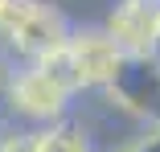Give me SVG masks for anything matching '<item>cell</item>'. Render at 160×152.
Wrapping results in <instances>:
<instances>
[{
    "label": "cell",
    "mask_w": 160,
    "mask_h": 152,
    "mask_svg": "<svg viewBox=\"0 0 160 152\" xmlns=\"http://www.w3.org/2000/svg\"><path fill=\"white\" fill-rule=\"evenodd\" d=\"M74 25L62 17L53 0H8L0 13V49L17 66H33L70 41Z\"/></svg>",
    "instance_id": "1"
},
{
    "label": "cell",
    "mask_w": 160,
    "mask_h": 152,
    "mask_svg": "<svg viewBox=\"0 0 160 152\" xmlns=\"http://www.w3.org/2000/svg\"><path fill=\"white\" fill-rule=\"evenodd\" d=\"M78 95L58 82L45 66H17V78L4 95V119L12 128H49L74 115Z\"/></svg>",
    "instance_id": "2"
},
{
    "label": "cell",
    "mask_w": 160,
    "mask_h": 152,
    "mask_svg": "<svg viewBox=\"0 0 160 152\" xmlns=\"http://www.w3.org/2000/svg\"><path fill=\"white\" fill-rule=\"evenodd\" d=\"M107 99L144 128H160V53H127Z\"/></svg>",
    "instance_id": "3"
},
{
    "label": "cell",
    "mask_w": 160,
    "mask_h": 152,
    "mask_svg": "<svg viewBox=\"0 0 160 152\" xmlns=\"http://www.w3.org/2000/svg\"><path fill=\"white\" fill-rule=\"evenodd\" d=\"M70 58H74V70L82 82V95H103L111 90L119 66H123V45L107 33V25H74L70 33Z\"/></svg>",
    "instance_id": "4"
},
{
    "label": "cell",
    "mask_w": 160,
    "mask_h": 152,
    "mask_svg": "<svg viewBox=\"0 0 160 152\" xmlns=\"http://www.w3.org/2000/svg\"><path fill=\"white\" fill-rule=\"evenodd\" d=\"M103 25L123 53H160V0H111Z\"/></svg>",
    "instance_id": "5"
},
{
    "label": "cell",
    "mask_w": 160,
    "mask_h": 152,
    "mask_svg": "<svg viewBox=\"0 0 160 152\" xmlns=\"http://www.w3.org/2000/svg\"><path fill=\"white\" fill-rule=\"evenodd\" d=\"M37 132V152H99L94 136L82 128V119H62L49 128H33Z\"/></svg>",
    "instance_id": "6"
},
{
    "label": "cell",
    "mask_w": 160,
    "mask_h": 152,
    "mask_svg": "<svg viewBox=\"0 0 160 152\" xmlns=\"http://www.w3.org/2000/svg\"><path fill=\"white\" fill-rule=\"evenodd\" d=\"M111 152H160V128H148L140 140L123 144V148H111Z\"/></svg>",
    "instance_id": "7"
},
{
    "label": "cell",
    "mask_w": 160,
    "mask_h": 152,
    "mask_svg": "<svg viewBox=\"0 0 160 152\" xmlns=\"http://www.w3.org/2000/svg\"><path fill=\"white\" fill-rule=\"evenodd\" d=\"M12 78H17V62L0 49V103H4V95H8V86H12Z\"/></svg>",
    "instance_id": "8"
},
{
    "label": "cell",
    "mask_w": 160,
    "mask_h": 152,
    "mask_svg": "<svg viewBox=\"0 0 160 152\" xmlns=\"http://www.w3.org/2000/svg\"><path fill=\"white\" fill-rule=\"evenodd\" d=\"M4 8H8V0H0V13H4Z\"/></svg>",
    "instance_id": "9"
}]
</instances>
